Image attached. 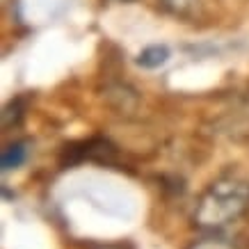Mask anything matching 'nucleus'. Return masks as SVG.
Returning <instances> with one entry per match:
<instances>
[{"instance_id":"obj_1","label":"nucleus","mask_w":249,"mask_h":249,"mask_svg":"<svg viewBox=\"0 0 249 249\" xmlns=\"http://www.w3.org/2000/svg\"><path fill=\"white\" fill-rule=\"evenodd\" d=\"M249 211V181L240 176H222L199 196L195 222L201 229L227 227Z\"/></svg>"},{"instance_id":"obj_2","label":"nucleus","mask_w":249,"mask_h":249,"mask_svg":"<svg viewBox=\"0 0 249 249\" xmlns=\"http://www.w3.org/2000/svg\"><path fill=\"white\" fill-rule=\"evenodd\" d=\"M165 14L178 21H195L204 12V0H156Z\"/></svg>"},{"instance_id":"obj_3","label":"nucleus","mask_w":249,"mask_h":249,"mask_svg":"<svg viewBox=\"0 0 249 249\" xmlns=\"http://www.w3.org/2000/svg\"><path fill=\"white\" fill-rule=\"evenodd\" d=\"M28 151H30V144L25 140H18V142H12L5 146V151L0 156V167L2 172H12V169H18V167L28 160Z\"/></svg>"},{"instance_id":"obj_4","label":"nucleus","mask_w":249,"mask_h":249,"mask_svg":"<svg viewBox=\"0 0 249 249\" xmlns=\"http://www.w3.org/2000/svg\"><path fill=\"white\" fill-rule=\"evenodd\" d=\"M167 60H169V48L165 44H151L137 55L135 62H137V67H142V69H158Z\"/></svg>"},{"instance_id":"obj_5","label":"nucleus","mask_w":249,"mask_h":249,"mask_svg":"<svg viewBox=\"0 0 249 249\" xmlns=\"http://www.w3.org/2000/svg\"><path fill=\"white\" fill-rule=\"evenodd\" d=\"M23 119V101L21 98H14L9 101L5 110H2V128H12V126H18Z\"/></svg>"},{"instance_id":"obj_7","label":"nucleus","mask_w":249,"mask_h":249,"mask_svg":"<svg viewBox=\"0 0 249 249\" xmlns=\"http://www.w3.org/2000/svg\"><path fill=\"white\" fill-rule=\"evenodd\" d=\"M114 2H133V0H114Z\"/></svg>"},{"instance_id":"obj_6","label":"nucleus","mask_w":249,"mask_h":249,"mask_svg":"<svg viewBox=\"0 0 249 249\" xmlns=\"http://www.w3.org/2000/svg\"><path fill=\"white\" fill-rule=\"evenodd\" d=\"M94 249H135V247L128 245V242H110V245H98Z\"/></svg>"}]
</instances>
